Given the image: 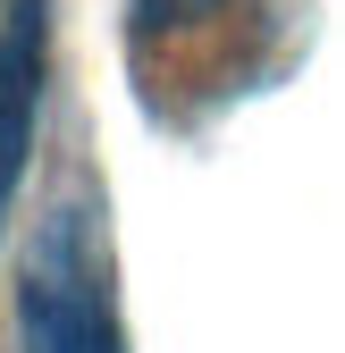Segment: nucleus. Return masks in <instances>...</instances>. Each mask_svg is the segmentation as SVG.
<instances>
[{
  "label": "nucleus",
  "mask_w": 345,
  "mask_h": 353,
  "mask_svg": "<svg viewBox=\"0 0 345 353\" xmlns=\"http://www.w3.org/2000/svg\"><path fill=\"white\" fill-rule=\"evenodd\" d=\"M126 42H135V76H152L168 59V76L152 84V101L168 118L194 93H228L236 51L262 42V0H135Z\"/></svg>",
  "instance_id": "1"
},
{
  "label": "nucleus",
  "mask_w": 345,
  "mask_h": 353,
  "mask_svg": "<svg viewBox=\"0 0 345 353\" xmlns=\"http://www.w3.org/2000/svg\"><path fill=\"white\" fill-rule=\"evenodd\" d=\"M26 353H118L110 278L76 210H59L26 261Z\"/></svg>",
  "instance_id": "2"
},
{
  "label": "nucleus",
  "mask_w": 345,
  "mask_h": 353,
  "mask_svg": "<svg viewBox=\"0 0 345 353\" xmlns=\"http://www.w3.org/2000/svg\"><path fill=\"white\" fill-rule=\"evenodd\" d=\"M42 84H51V0H0V228L34 160Z\"/></svg>",
  "instance_id": "3"
}]
</instances>
